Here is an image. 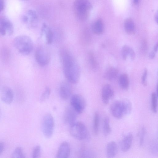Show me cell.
I'll use <instances>...</instances> for the list:
<instances>
[{
	"label": "cell",
	"mask_w": 158,
	"mask_h": 158,
	"mask_svg": "<svg viewBox=\"0 0 158 158\" xmlns=\"http://www.w3.org/2000/svg\"><path fill=\"white\" fill-rule=\"evenodd\" d=\"M61 58L64 73L67 81L73 84L77 83L80 78V70L77 61L65 50L62 52Z\"/></svg>",
	"instance_id": "cell-1"
},
{
	"label": "cell",
	"mask_w": 158,
	"mask_h": 158,
	"mask_svg": "<svg viewBox=\"0 0 158 158\" xmlns=\"http://www.w3.org/2000/svg\"><path fill=\"white\" fill-rule=\"evenodd\" d=\"M110 113L113 117L120 119L124 116L131 113L132 105L131 102L127 99L117 100L110 105Z\"/></svg>",
	"instance_id": "cell-2"
},
{
	"label": "cell",
	"mask_w": 158,
	"mask_h": 158,
	"mask_svg": "<svg viewBox=\"0 0 158 158\" xmlns=\"http://www.w3.org/2000/svg\"><path fill=\"white\" fill-rule=\"evenodd\" d=\"M91 4L88 0H75L73 4V11L76 17L85 21L89 18L92 9Z\"/></svg>",
	"instance_id": "cell-3"
},
{
	"label": "cell",
	"mask_w": 158,
	"mask_h": 158,
	"mask_svg": "<svg viewBox=\"0 0 158 158\" xmlns=\"http://www.w3.org/2000/svg\"><path fill=\"white\" fill-rule=\"evenodd\" d=\"M13 44L18 51L23 55L29 54L33 48L32 40L29 36L25 35H21L15 37L13 40Z\"/></svg>",
	"instance_id": "cell-4"
},
{
	"label": "cell",
	"mask_w": 158,
	"mask_h": 158,
	"mask_svg": "<svg viewBox=\"0 0 158 158\" xmlns=\"http://www.w3.org/2000/svg\"><path fill=\"white\" fill-rule=\"evenodd\" d=\"M70 126V133L74 138L82 140L87 138L88 135L87 129L82 123L75 122Z\"/></svg>",
	"instance_id": "cell-5"
},
{
	"label": "cell",
	"mask_w": 158,
	"mask_h": 158,
	"mask_svg": "<svg viewBox=\"0 0 158 158\" xmlns=\"http://www.w3.org/2000/svg\"><path fill=\"white\" fill-rule=\"evenodd\" d=\"M55 127L54 118L50 113L45 114L42 119V130L44 136L48 138L52 136Z\"/></svg>",
	"instance_id": "cell-6"
},
{
	"label": "cell",
	"mask_w": 158,
	"mask_h": 158,
	"mask_svg": "<svg viewBox=\"0 0 158 158\" xmlns=\"http://www.w3.org/2000/svg\"><path fill=\"white\" fill-rule=\"evenodd\" d=\"M35 56L37 63L41 66L47 65L50 62L51 55L49 51L46 47L41 46L36 50Z\"/></svg>",
	"instance_id": "cell-7"
},
{
	"label": "cell",
	"mask_w": 158,
	"mask_h": 158,
	"mask_svg": "<svg viewBox=\"0 0 158 158\" xmlns=\"http://www.w3.org/2000/svg\"><path fill=\"white\" fill-rule=\"evenodd\" d=\"M70 105L78 113H82L86 106L85 98L81 95L76 94L72 95L70 99Z\"/></svg>",
	"instance_id": "cell-8"
},
{
	"label": "cell",
	"mask_w": 158,
	"mask_h": 158,
	"mask_svg": "<svg viewBox=\"0 0 158 158\" xmlns=\"http://www.w3.org/2000/svg\"><path fill=\"white\" fill-rule=\"evenodd\" d=\"M14 27L12 22L5 17H0V34L2 36L12 35Z\"/></svg>",
	"instance_id": "cell-9"
},
{
	"label": "cell",
	"mask_w": 158,
	"mask_h": 158,
	"mask_svg": "<svg viewBox=\"0 0 158 158\" xmlns=\"http://www.w3.org/2000/svg\"><path fill=\"white\" fill-rule=\"evenodd\" d=\"M22 20L28 27L33 28L37 25L38 16L35 11L30 10L22 16Z\"/></svg>",
	"instance_id": "cell-10"
},
{
	"label": "cell",
	"mask_w": 158,
	"mask_h": 158,
	"mask_svg": "<svg viewBox=\"0 0 158 158\" xmlns=\"http://www.w3.org/2000/svg\"><path fill=\"white\" fill-rule=\"evenodd\" d=\"M78 113L71 106L66 107L63 115L64 123L71 125L75 122Z\"/></svg>",
	"instance_id": "cell-11"
},
{
	"label": "cell",
	"mask_w": 158,
	"mask_h": 158,
	"mask_svg": "<svg viewBox=\"0 0 158 158\" xmlns=\"http://www.w3.org/2000/svg\"><path fill=\"white\" fill-rule=\"evenodd\" d=\"M71 84L68 81H63L61 83L59 89V94L62 100H67L71 96L72 92Z\"/></svg>",
	"instance_id": "cell-12"
},
{
	"label": "cell",
	"mask_w": 158,
	"mask_h": 158,
	"mask_svg": "<svg viewBox=\"0 0 158 158\" xmlns=\"http://www.w3.org/2000/svg\"><path fill=\"white\" fill-rule=\"evenodd\" d=\"M114 94V91L111 85L108 84L105 85L102 91V98L103 103L107 104Z\"/></svg>",
	"instance_id": "cell-13"
},
{
	"label": "cell",
	"mask_w": 158,
	"mask_h": 158,
	"mask_svg": "<svg viewBox=\"0 0 158 158\" xmlns=\"http://www.w3.org/2000/svg\"><path fill=\"white\" fill-rule=\"evenodd\" d=\"M1 99L4 102L7 104L12 103L14 98V94L12 89L7 86L2 88L1 94Z\"/></svg>",
	"instance_id": "cell-14"
},
{
	"label": "cell",
	"mask_w": 158,
	"mask_h": 158,
	"mask_svg": "<svg viewBox=\"0 0 158 158\" xmlns=\"http://www.w3.org/2000/svg\"><path fill=\"white\" fill-rule=\"evenodd\" d=\"M70 149L69 143L66 141L63 142L60 145L58 150L56 157L57 158H67L70 154Z\"/></svg>",
	"instance_id": "cell-15"
},
{
	"label": "cell",
	"mask_w": 158,
	"mask_h": 158,
	"mask_svg": "<svg viewBox=\"0 0 158 158\" xmlns=\"http://www.w3.org/2000/svg\"><path fill=\"white\" fill-rule=\"evenodd\" d=\"M41 35L44 38L47 44H50L52 43L53 40V32L50 27L45 23L42 25Z\"/></svg>",
	"instance_id": "cell-16"
},
{
	"label": "cell",
	"mask_w": 158,
	"mask_h": 158,
	"mask_svg": "<svg viewBox=\"0 0 158 158\" xmlns=\"http://www.w3.org/2000/svg\"><path fill=\"white\" fill-rule=\"evenodd\" d=\"M133 135L131 133H128L122 139L121 147L123 152L127 151L131 148L133 142Z\"/></svg>",
	"instance_id": "cell-17"
},
{
	"label": "cell",
	"mask_w": 158,
	"mask_h": 158,
	"mask_svg": "<svg viewBox=\"0 0 158 158\" xmlns=\"http://www.w3.org/2000/svg\"><path fill=\"white\" fill-rule=\"evenodd\" d=\"M118 152V147L116 142L111 141L107 144L106 147V155L108 157H114Z\"/></svg>",
	"instance_id": "cell-18"
},
{
	"label": "cell",
	"mask_w": 158,
	"mask_h": 158,
	"mask_svg": "<svg viewBox=\"0 0 158 158\" xmlns=\"http://www.w3.org/2000/svg\"><path fill=\"white\" fill-rule=\"evenodd\" d=\"M92 30L94 33L96 35H101L103 33L104 26L102 21L100 19L96 20L92 26Z\"/></svg>",
	"instance_id": "cell-19"
},
{
	"label": "cell",
	"mask_w": 158,
	"mask_h": 158,
	"mask_svg": "<svg viewBox=\"0 0 158 158\" xmlns=\"http://www.w3.org/2000/svg\"><path fill=\"white\" fill-rule=\"evenodd\" d=\"M118 73V71L117 69L110 67L106 70L104 74V77L107 80H113L117 77Z\"/></svg>",
	"instance_id": "cell-20"
},
{
	"label": "cell",
	"mask_w": 158,
	"mask_h": 158,
	"mask_svg": "<svg viewBox=\"0 0 158 158\" xmlns=\"http://www.w3.org/2000/svg\"><path fill=\"white\" fill-rule=\"evenodd\" d=\"M124 28L125 31L128 34H131L134 33L135 27L134 23L131 18H128L124 22Z\"/></svg>",
	"instance_id": "cell-21"
},
{
	"label": "cell",
	"mask_w": 158,
	"mask_h": 158,
	"mask_svg": "<svg viewBox=\"0 0 158 158\" xmlns=\"http://www.w3.org/2000/svg\"><path fill=\"white\" fill-rule=\"evenodd\" d=\"M119 85L123 89L127 90L129 87V81L127 75L126 73L121 74L118 80Z\"/></svg>",
	"instance_id": "cell-22"
},
{
	"label": "cell",
	"mask_w": 158,
	"mask_h": 158,
	"mask_svg": "<svg viewBox=\"0 0 158 158\" xmlns=\"http://www.w3.org/2000/svg\"><path fill=\"white\" fill-rule=\"evenodd\" d=\"M100 122V117L98 113L97 112L94 113L93 123V131L94 134L97 135L98 133Z\"/></svg>",
	"instance_id": "cell-23"
},
{
	"label": "cell",
	"mask_w": 158,
	"mask_h": 158,
	"mask_svg": "<svg viewBox=\"0 0 158 158\" xmlns=\"http://www.w3.org/2000/svg\"><path fill=\"white\" fill-rule=\"evenodd\" d=\"M103 131L104 135L107 136L111 132V129L110 124V120L108 117L104 118L103 121Z\"/></svg>",
	"instance_id": "cell-24"
},
{
	"label": "cell",
	"mask_w": 158,
	"mask_h": 158,
	"mask_svg": "<svg viewBox=\"0 0 158 158\" xmlns=\"http://www.w3.org/2000/svg\"><path fill=\"white\" fill-rule=\"evenodd\" d=\"M151 110L153 112L156 113L157 112V94L155 92L151 94Z\"/></svg>",
	"instance_id": "cell-25"
},
{
	"label": "cell",
	"mask_w": 158,
	"mask_h": 158,
	"mask_svg": "<svg viewBox=\"0 0 158 158\" xmlns=\"http://www.w3.org/2000/svg\"><path fill=\"white\" fill-rule=\"evenodd\" d=\"M51 93V89L48 87H46L41 94L40 98V102H43L46 101L49 98Z\"/></svg>",
	"instance_id": "cell-26"
},
{
	"label": "cell",
	"mask_w": 158,
	"mask_h": 158,
	"mask_svg": "<svg viewBox=\"0 0 158 158\" xmlns=\"http://www.w3.org/2000/svg\"><path fill=\"white\" fill-rule=\"evenodd\" d=\"M12 157L15 158H24L25 156L20 147H17L13 152Z\"/></svg>",
	"instance_id": "cell-27"
},
{
	"label": "cell",
	"mask_w": 158,
	"mask_h": 158,
	"mask_svg": "<svg viewBox=\"0 0 158 158\" xmlns=\"http://www.w3.org/2000/svg\"><path fill=\"white\" fill-rule=\"evenodd\" d=\"M130 48L127 45L123 46L121 53L122 58L124 60H126L129 56Z\"/></svg>",
	"instance_id": "cell-28"
},
{
	"label": "cell",
	"mask_w": 158,
	"mask_h": 158,
	"mask_svg": "<svg viewBox=\"0 0 158 158\" xmlns=\"http://www.w3.org/2000/svg\"><path fill=\"white\" fill-rule=\"evenodd\" d=\"M0 56L3 60H7L9 56V50L7 48H3L1 51Z\"/></svg>",
	"instance_id": "cell-29"
},
{
	"label": "cell",
	"mask_w": 158,
	"mask_h": 158,
	"mask_svg": "<svg viewBox=\"0 0 158 158\" xmlns=\"http://www.w3.org/2000/svg\"><path fill=\"white\" fill-rule=\"evenodd\" d=\"M88 60L91 67L93 69H95L97 66V63L93 54L89 53L88 55Z\"/></svg>",
	"instance_id": "cell-30"
},
{
	"label": "cell",
	"mask_w": 158,
	"mask_h": 158,
	"mask_svg": "<svg viewBox=\"0 0 158 158\" xmlns=\"http://www.w3.org/2000/svg\"><path fill=\"white\" fill-rule=\"evenodd\" d=\"M41 148L40 145L35 146L33 149L32 153L33 158H38L40 157L41 154Z\"/></svg>",
	"instance_id": "cell-31"
},
{
	"label": "cell",
	"mask_w": 158,
	"mask_h": 158,
	"mask_svg": "<svg viewBox=\"0 0 158 158\" xmlns=\"http://www.w3.org/2000/svg\"><path fill=\"white\" fill-rule=\"evenodd\" d=\"M146 132V129L144 127L141 128L139 135V144L142 146L143 143L144 137Z\"/></svg>",
	"instance_id": "cell-32"
},
{
	"label": "cell",
	"mask_w": 158,
	"mask_h": 158,
	"mask_svg": "<svg viewBox=\"0 0 158 158\" xmlns=\"http://www.w3.org/2000/svg\"><path fill=\"white\" fill-rule=\"evenodd\" d=\"M148 76V70L146 68H145L143 72L142 77V83L143 85L146 86L147 85V77Z\"/></svg>",
	"instance_id": "cell-33"
},
{
	"label": "cell",
	"mask_w": 158,
	"mask_h": 158,
	"mask_svg": "<svg viewBox=\"0 0 158 158\" xmlns=\"http://www.w3.org/2000/svg\"><path fill=\"white\" fill-rule=\"evenodd\" d=\"M148 49L147 43L145 40H143L142 43L141 50L142 52L144 54L146 53Z\"/></svg>",
	"instance_id": "cell-34"
},
{
	"label": "cell",
	"mask_w": 158,
	"mask_h": 158,
	"mask_svg": "<svg viewBox=\"0 0 158 158\" xmlns=\"http://www.w3.org/2000/svg\"><path fill=\"white\" fill-rule=\"evenodd\" d=\"M129 56H130L131 59L132 60H134L135 57V54L134 50L130 48Z\"/></svg>",
	"instance_id": "cell-35"
},
{
	"label": "cell",
	"mask_w": 158,
	"mask_h": 158,
	"mask_svg": "<svg viewBox=\"0 0 158 158\" xmlns=\"http://www.w3.org/2000/svg\"><path fill=\"white\" fill-rule=\"evenodd\" d=\"M5 6L4 0H0V13L4 10Z\"/></svg>",
	"instance_id": "cell-36"
},
{
	"label": "cell",
	"mask_w": 158,
	"mask_h": 158,
	"mask_svg": "<svg viewBox=\"0 0 158 158\" xmlns=\"http://www.w3.org/2000/svg\"><path fill=\"white\" fill-rule=\"evenodd\" d=\"M4 148V144L2 141H0V155L2 152Z\"/></svg>",
	"instance_id": "cell-37"
},
{
	"label": "cell",
	"mask_w": 158,
	"mask_h": 158,
	"mask_svg": "<svg viewBox=\"0 0 158 158\" xmlns=\"http://www.w3.org/2000/svg\"><path fill=\"white\" fill-rule=\"evenodd\" d=\"M155 54L154 52H151L149 54V57L150 59H153L155 57Z\"/></svg>",
	"instance_id": "cell-38"
},
{
	"label": "cell",
	"mask_w": 158,
	"mask_h": 158,
	"mask_svg": "<svg viewBox=\"0 0 158 158\" xmlns=\"http://www.w3.org/2000/svg\"><path fill=\"white\" fill-rule=\"evenodd\" d=\"M154 51L155 52H157L158 50V44L157 43L155 44L154 48Z\"/></svg>",
	"instance_id": "cell-39"
},
{
	"label": "cell",
	"mask_w": 158,
	"mask_h": 158,
	"mask_svg": "<svg viewBox=\"0 0 158 158\" xmlns=\"http://www.w3.org/2000/svg\"><path fill=\"white\" fill-rule=\"evenodd\" d=\"M155 20L156 21V22L157 23L158 22V13L157 12H156V15H155Z\"/></svg>",
	"instance_id": "cell-40"
},
{
	"label": "cell",
	"mask_w": 158,
	"mask_h": 158,
	"mask_svg": "<svg viewBox=\"0 0 158 158\" xmlns=\"http://www.w3.org/2000/svg\"><path fill=\"white\" fill-rule=\"evenodd\" d=\"M140 0H133V2L135 4H137L139 2Z\"/></svg>",
	"instance_id": "cell-41"
},
{
	"label": "cell",
	"mask_w": 158,
	"mask_h": 158,
	"mask_svg": "<svg viewBox=\"0 0 158 158\" xmlns=\"http://www.w3.org/2000/svg\"><path fill=\"white\" fill-rule=\"evenodd\" d=\"M22 1H27L28 0H21Z\"/></svg>",
	"instance_id": "cell-42"
}]
</instances>
